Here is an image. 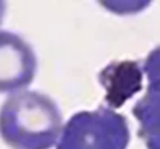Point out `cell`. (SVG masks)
<instances>
[{"label":"cell","instance_id":"obj_5","mask_svg":"<svg viewBox=\"0 0 160 149\" xmlns=\"http://www.w3.org/2000/svg\"><path fill=\"white\" fill-rule=\"evenodd\" d=\"M100 81L107 90L106 101L118 107L142 89V72L134 61L113 62L100 73Z\"/></svg>","mask_w":160,"mask_h":149},{"label":"cell","instance_id":"obj_4","mask_svg":"<svg viewBox=\"0 0 160 149\" xmlns=\"http://www.w3.org/2000/svg\"><path fill=\"white\" fill-rule=\"evenodd\" d=\"M143 70L148 78V89L138 99L132 113L138 121V137L148 149H160V45L149 51Z\"/></svg>","mask_w":160,"mask_h":149},{"label":"cell","instance_id":"obj_2","mask_svg":"<svg viewBox=\"0 0 160 149\" xmlns=\"http://www.w3.org/2000/svg\"><path fill=\"white\" fill-rule=\"evenodd\" d=\"M129 126L123 115L100 106L81 110L64 126L58 149H126Z\"/></svg>","mask_w":160,"mask_h":149},{"label":"cell","instance_id":"obj_1","mask_svg":"<svg viewBox=\"0 0 160 149\" xmlns=\"http://www.w3.org/2000/svg\"><path fill=\"white\" fill-rule=\"evenodd\" d=\"M61 126L58 104L39 92H16L0 107V137L12 149L53 148Z\"/></svg>","mask_w":160,"mask_h":149},{"label":"cell","instance_id":"obj_3","mask_svg":"<svg viewBox=\"0 0 160 149\" xmlns=\"http://www.w3.org/2000/svg\"><path fill=\"white\" fill-rule=\"evenodd\" d=\"M36 68L33 47L19 34L0 31V92H22L33 82Z\"/></svg>","mask_w":160,"mask_h":149},{"label":"cell","instance_id":"obj_6","mask_svg":"<svg viewBox=\"0 0 160 149\" xmlns=\"http://www.w3.org/2000/svg\"><path fill=\"white\" fill-rule=\"evenodd\" d=\"M3 8H5V5H2V3H0V17H2V12H3Z\"/></svg>","mask_w":160,"mask_h":149}]
</instances>
